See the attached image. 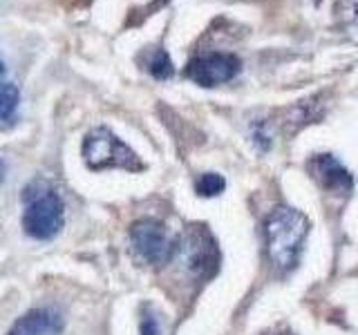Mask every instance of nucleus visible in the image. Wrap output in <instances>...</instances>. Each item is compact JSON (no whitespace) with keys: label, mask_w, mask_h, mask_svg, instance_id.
I'll return each mask as SVG.
<instances>
[{"label":"nucleus","mask_w":358,"mask_h":335,"mask_svg":"<svg viewBox=\"0 0 358 335\" xmlns=\"http://www.w3.org/2000/svg\"><path fill=\"white\" fill-rule=\"evenodd\" d=\"M3 74H5V61L0 59V76H3Z\"/></svg>","instance_id":"16"},{"label":"nucleus","mask_w":358,"mask_h":335,"mask_svg":"<svg viewBox=\"0 0 358 335\" xmlns=\"http://www.w3.org/2000/svg\"><path fill=\"white\" fill-rule=\"evenodd\" d=\"M139 331L141 335H159V322H157L155 313L150 308L143 311L141 315V324H139Z\"/></svg>","instance_id":"13"},{"label":"nucleus","mask_w":358,"mask_h":335,"mask_svg":"<svg viewBox=\"0 0 358 335\" xmlns=\"http://www.w3.org/2000/svg\"><path fill=\"white\" fill-rule=\"evenodd\" d=\"M130 241L132 248L145 264L164 266L173 262L177 241L171 237V232L157 219H139L130 226Z\"/></svg>","instance_id":"5"},{"label":"nucleus","mask_w":358,"mask_h":335,"mask_svg":"<svg viewBox=\"0 0 358 335\" xmlns=\"http://www.w3.org/2000/svg\"><path fill=\"white\" fill-rule=\"evenodd\" d=\"M5 177H7V163L0 159V184L5 181Z\"/></svg>","instance_id":"15"},{"label":"nucleus","mask_w":358,"mask_h":335,"mask_svg":"<svg viewBox=\"0 0 358 335\" xmlns=\"http://www.w3.org/2000/svg\"><path fill=\"white\" fill-rule=\"evenodd\" d=\"M63 331V320L50 308H31L14 322L7 335H59Z\"/></svg>","instance_id":"8"},{"label":"nucleus","mask_w":358,"mask_h":335,"mask_svg":"<svg viewBox=\"0 0 358 335\" xmlns=\"http://www.w3.org/2000/svg\"><path fill=\"white\" fill-rule=\"evenodd\" d=\"M307 170L324 193L336 197H347L352 193L354 179L334 154H313L307 161Z\"/></svg>","instance_id":"7"},{"label":"nucleus","mask_w":358,"mask_h":335,"mask_svg":"<svg viewBox=\"0 0 358 335\" xmlns=\"http://www.w3.org/2000/svg\"><path fill=\"white\" fill-rule=\"evenodd\" d=\"M343 16L350 22H358V0H341Z\"/></svg>","instance_id":"14"},{"label":"nucleus","mask_w":358,"mask_h":335,"mask_svg":"<svg viewBox=\"0 0 358 335\" xmlns=\"http://www.w3.org/2000/svg\"><path fill=\"white\" fill-rule=\"evenodd\" d=\"M22 204H25L22 230L29 237L48 241L61 232L65 223V204L48 181L34 179L31 184H27L22 190Z\"/></svg>","instance_id":"2"},{"label":"nucleus","mask_w":358,"mask_h":335,"mask_svg":"<svg viewBox=\"0 0 358 335\" xmlns=\"http://www.w3.org/2000/svg\"><path fill=\"white\" fill-rule=\"evenodd\" d=\"M173 260H177L188 275L206 279L217 273L220 251L215 239L210 237V232L204 226H193L177 241Z\"/></svg>","instance_id":"4"},{"label":"nucleus","mask_w":358,"mask_h":335,"mask_svg":"<svg viewBox=\"0 0 358 335\" xmlns=\"http://www.w3.org/2000/svg\"><path fill=\"white\" fill-rule=\"evenodd\" d=\"M242 61L233 52H199L184 67V76L199 87H217L233 81Z\"/></svg>","instance_id":"6"},{"label":"nucleus","mask_w":358,"mask_h":335,"mask_svg":"<svg viewBox=\"0 0 358 335\" xmlns=\"http://www.w3.org/2000/svg\"><path fill=\"white\" fill-rule=\"evenodd\" d=\"M224 188H227V181L217 172H204L195 179V190L199 197H217L224 193Z\"/></svg>","instance_id":"11"},{"label":"nucleus","mask_w":358,"mask_h":335,"mask_svg":"<svg viewBox=\"0 0 358 335\" xmlns=\"http://www.w3.org/2000/svg\"><path fill=\"white\" fill-rule=\"evenodd\" d=\"M251 141L257 150H262L266 152L268 148H271V143H273V130L271 126H268L266 121H255L253 126H251Z\"/></svg>","instance_id":"12"},{"label":"nucleus","mask_w":358,"mask_h":335,"mask_svg":"<svg viewBox=\"0 0 358 335\" xmlns=\"http://www.w3.org/2000/svg\"><path fill=\"white\" fill-rule=\"evenodd\" d=\"M83 161L90 170L101 172L108 168H123V170L139 172L143 163L130 145L123 143L115 132L108 128H96L85 134L83 141Z\"/></svg>","instance_id":"3"},{"label":"nucleus","mask_w":358,"mask_h":335,"mask_svg":"<svg viewBox=\"0 0 358 335\" xmlns=\"http://www.w3.org/2000/svg\"><path fill=\"white\" fill-rule=\"evenodd\" d=\"M309 232V219L296 208L280 206L268 212L264 219V237H266V253L271 262L280 266L282 271H289L298 264V257L302 251Z\"/></svg>","instance_id":"1"},{"label":"nucleus","mask_w":358,"mask_h":335,"mask_svg":"<svg viewBox=\"0 0 358 335\" xmlns=\"http://www.w3.org/2000/svg\"><path fill=\"white\" fill-rule=\"evenodd\" d=\"M145 70H148V74L157 78V81H168V78H173L175 74V65L166 50L152 47L145 52Z\"/></svg>","instance_id":"10"},{"label":"nucleus","mask_w":358,"mask_h":335,"mask_svg":"<svg viewBox=\"0 0 358 335\" xmlns=\"http://www.w3.org/2000/svg\"><path fill=\"white\" fill-rule=\"evenodd\" d=\"M20 103V89L14 83H0V128H11L16 123Z\"/></svg>","instance_id":"9"}]
</instances>
